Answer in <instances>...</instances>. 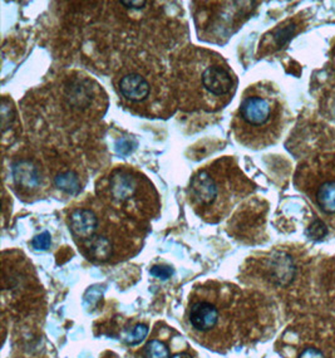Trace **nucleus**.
<instances>
[{
	"instance_id": "nucleus-6",
	"label": "nucleus",
	"mask_w": 335,
	"mask_h": 358,
	"mask_svg": "<svg viewBox=\"0 0 335 358\" xmlns=\"http://www.w3.org/2000/svg\"><path fill=\"white\" fill-rule=\"evenodd\" d=\"M96 196L133 220L155 217L161 209L152 181L130 165H117L103 173L96 182Z\"/></svg>"
},
{
	"instance_id": "nucleus-13",
	"label": "nucleus",
	"mask_w": 335,
	"mask_h": 358,
	"mask_svg": "<svg viewBox=\"0 0 335 358\" xmlns=\"http://www.w3.org/2000/svg\"><path fill=\"white\" fill-rule=\"evenodd\" d=\"M149 334V328L144 324H137L136 327L131 331L128 336L126 337V343L130 346H136L138 343H141L146 336Z\"/></svg>"
},
{
	"instance_id": "nucleus-5",
	"label": "nucleus",
	"mask_w": 335,
	"mask_h": 358,
	"mask_svg": "<svg viewBox=\"0 0 335 358\" xmlns=\"http://www.w3.org/2000/svg\"><path fill=\"white\" fill-rule=\"evenodd\" d=\"M285 124V105L279 91L270 82H258L242 93L231 127L240 145L261 150L279 141Z\"/></svg>"
},
{
	"instance_id": "nucleus-7",
	"label": "nucleus",
	"mask_w": 335,
	"mask_h": 358,
	"mask_svg": "<svg viewBox=\"0 0 335 358\" xmlns=\"http://www.w3.org/2000/svg\"><path fill=\"white\" fill-rule=\"evenodd\" d=\"M8 171L13 190L27 201L45 198L53 186L47 161L33 148H23L14 155Z\"/></svg>"
},
{
	"instance_id": "nucleus-10",
	"label": "nucleus",
	"mask_w": 335,
	"mask_h": 358,
	"mask_svg": "<svg viewBox=\"0 0 335 358\" xmlns=\"http://www.w3.org/2000/svg\"><path fill=\"white\" fill-rule=\"evenodd\" d=\"M305 192L311 195L318 209L328 217H335V161L314 167Z\"/></svg>"
},
{
	"instance_id": "nucleus-8",
	"label": "nucleus",
	"mask_w": 335,
	"mask_h": 358,
	"mask_svg": "<svg viewBox=\"0 0 335 358\" xmlns=\"http://www.w3.org/2000/svg\"><path fill=\"white\" fill-rule=\"evenodd\" d=\"M229 289L218 283H209L196 288L190 296L188 321L191 327L200 334L209 336L221 329L226 323L225 307Z\"/></svg>"
},
{
	"instance_id": "nucleus-11",
	"label": "nucleus",
	"mask_w": 335,
	"mask_h": 358,
	"mask_svg": "<svg viewBox=\"0 0 335 358\" xmlns=\"http://www.w3.org/2000/svg\"><path fill=\"white\" fill-rule=\"evenodd\" d=\"M50 167L52 185L68 195H77L86 182V173L80 162L66 157H44Z\"/></svg>"
},
{
	"instance_id": "nucleus-9",
	"label": "nucleus",
	"mask_w": 335,
	"mask_h": 358,
	"mask_svg": "<svg viewBox=\"0 0 335 358\" xmlns=\"http://www.w3.org/2000/svg\"><path fill=\"white\" fill-rule=\"evenodd\" d=\"M298 337L295 358H335V329L324 322H314Z\"/></svg>"
},
{
	"instance_id": "nucleus-2",
	"label": "nucleus",
	"mask_w": 335,
	"mask_h": 358,
	"mask_svg": "<svg viewBox=\"0 0 335 358\" xmlns=\"http://www.w3.org/2000/svg\"><path fill=\"white\" fill-rule=\"evenodd\" d=\"M113 86L128 111L147 118H168L179 108L171 67L146 50L124 58Z\"/></svg>"
},
{
	"instance_id": "nucleus-4",
	"label": "nucleus",
	"mask_w": 335,
	"mask_h": 358,
	"mask_svg": "<svg viewBox=\"0 0 335 358\" xmlns=\"http://www.w3.org/2000/svg\"><path fill=\"white\" fill-rule=\"evenodd\" d=\"M253 190L236 161L220 157L193 173L186 196L193 211L209 222H218Z\"/></svg>"
},
{
	"instance_id": "nucleus-1",
	"label": "nucleus",
	"mask_w": 335,
	"mask_h": 358,
	"mask_svg": "<svg viewBox=\"0 0 335 358\" xmlns=\"http://www.w3.org/2000/svg\"><path fill=\"white\" fill-rule=\"evenodd\" d=\"M171 73L177 106L185 112L220 111L229 105L237 87L236 74L223 56L196 45L174 53Z\"/></svg>"
},
{
	"instance_id": "nucleus-12",
	"label": "nucleus",
	"mask_w": 335,
	"mask_h": 358,
	"mask_svg": "<svg viewBox=\"0 0 335 358\" xmlns=\"http://www.w3.org/2000/svg\"><path fill=\"white\" fill-rule=\"evenodd\" d=\"M144 358H170V351L160 341H151L144 350Z\"/></svg>"
},
{
	"instance_id": "nucleus-15",
	"label": "nucleus",
	"mask_w": 335,
	"mask_h": 358,
	"mask_svg": "<svg viewBox=\"0 0 335 358\" xmlns=\"http://www.w3.org/2000/svg\"><path fill=\"white\" fill-rule=\"evenodd\" d=\"M151 275H154L156 278L158 279H168L172 274H174V271H172V268H170V266H156L151 269Z\"/></svg>"
},
{
	"instance_id": "nucleus-16",
	"label": "nucleus",
	"mask_w": 335,
	"mask_h": 358,
	"mask_svg": "<svg viewBox=\"0 0 335 358\" xmlns=\"http://www.w3.org/2000/svg\"><path fill=\"white\" fill-rule=\"evenodd\" d=\"M172 358H191L188 355H186V353H180V355H176V356H174Z\"/></svg>"
},
{
	"instance_id": "nucleus-14",
	"label": "nucleus",
	"mask_w": 335,
	"mask_h": 358,
	"mask_svg": "<svg viewBox=\"0 0 335 358\" xmlns=\"http://www.w3.org/2000/svg\"><path fill=\"white\" fill-rule=\"evenodd\" d=\"M31 244L37 250H47L50 247V244H52L50 233L45 231L43 234L38 235V236L33 239Z\"/></svg>"
},
{
	"instance_id": "nucleus-3",
	"label": "nucleus",
	"mask_w": 335,
	"mask_h": 358,
	"mask_svg": "<svg viewBox=\"0 0 335 358\" xmlns=\"http://www.w3.org/2000/svg\"><path fill=\"white\" fill-rule=\"evenodd\" d=\"M67 220L80 249L96 263L124 257L135 245L133 222L97 196H87L75 203L69 209Z\"/></svg>"
}]
</instances>
